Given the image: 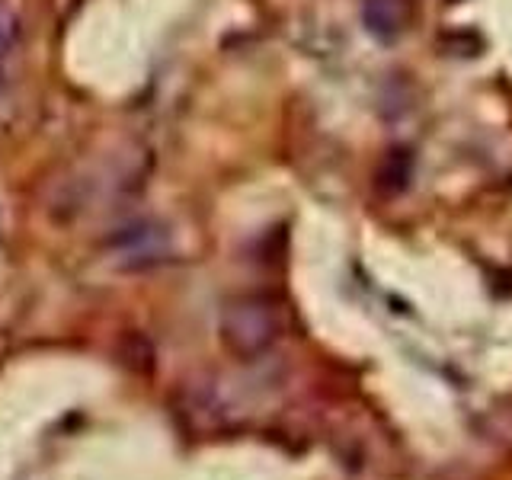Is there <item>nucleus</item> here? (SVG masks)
Listing matches in <instances>:
<instances>
[{
  "instance_id": "1",
  "label": "nucleus",
  "mask_w": 512,
  "mask_h": 480,
  "mask_svg": "<svg viewBox=\"0 0 512 480\" xmlns=\"http://www.w3.org/2000/svg\"><path fill=\"white\" fill-rule=\"evenodd\" d=\"M282 333V320L276 304L260 295H240L221 308L218 340L224 352L240 362H253L276 346Z\"/></svg>"
},
{
  "instance_id": "2",
  "label": "nucleus",
  "mask_w": 512,
  "mask_h": 480,
  "mask_svg": "<svg viewBox=\"0 0 512 480\" xmlns=\"http://www.w3.org/2000/svg\"><path fill=\"white\" fill-rule=\"evenodd\" d=\"M112 250H116V256H122V263L128 269L154 266L160 260H167L170 234L154 221H135L112 237Z\"/></svg>"
},
{
  "instance_id": "3",
  "label": "nucleus",
  "mask_w": 512,
  "mask_h": 480,
  "mask_svg": "<svg viewBox=\"0 0 512 480\" xmlns=\"http://www.w3.org/2000/svg\"><path fill=\"white\" fill-rule=\"evenodd\" d=\"M365 29L378 39H397L413 20L410 0H365L362 4Z\"/></svg>"
},
{
  "instance_id": "4",
  "label": "nucleus",
  "mask_w": 512,
  "mask_h": 480,
  "mask_svg": "<svg viewBox=\"0 0 512 480\" xmlns=\"http://www.w3.org/2000/svg\"><path fill=\"white\" fill-rule=\"evenodd\" d=\"M23 39V16L7 0H0V58H7Z\"/></svg>"
},
{
  "instance_id": "5",
  "label": "nucleus",
  "mask_w": 512,
  "mask_h": 480,
  "mask_svg": "<svg viewBox=\"0 0 512 480\" xmlns=\"http://www.w3.org/2000/svg\"><path fill=\"white\" fill-rule=\"evenodd\" d=\"M7 93V74H4V68H0V96Z\"/></svg>"
}]
</instances>
